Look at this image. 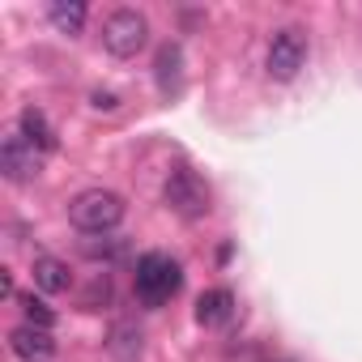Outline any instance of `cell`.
<instances>
[{
  "label": "cell",
  "instance_id": "cell-1",
  "mask_svg": "<svg viewBox=\"0 0 362 362\" xmlns=\"http://www.w3.org/2000/svg\"><path fill=\"white\" fill-rule=\"evenodd\" d=\"M179 286H184V269H179V260H170L166 252H145L136 260V273H132V290L141 298V307H162L179 294Z\"/></svg>",
  "mask_w": 362,
  "mask_h": 362
},
{
  "label": "cell",
  "instance_id": "cell-12",
  "mask_svg": "<svg viewBox=\"0 0 362 362\" xmlns=\"http://www.w3.org/2000/svg\"><path fill=\"white\" fill-rule=\"evenodd\" d=\"M86 18H90V9L81 5V0H73V5H64V0H56V5L47 9V22H52V26H56L60 35H81Z\"/></svg>",
  "mask_w": 362,
  "mask_h": 362
},
{
  "label": "cell",
  "instance_id": "cell-3",
  "mask_svg": "<svg viewBox=\"0 0 362 362\" xmlns=\"http://www.w3.org/2000/svg\"><path fill=\"white\" fill-rule=\"evenodd\" d=\"M166 205L184 218V222H197L209 214V188H205V179L188 166H175L166 175Z\"/></svg>",
  "mask_w": 362,
  "mask_h": 362
},
{
  "label": "cell",
  "instance_id": "cell-9",
  "mask_svg": "<svg viewBox=\"0 0 362 362\" xmlns=\"http://www.w3.org/2000/svg\"><path fill=\"white\" fill-rule=\"evenodd\" d=\"M153 77H158V90H162V98H170V94H179V90H184V52H179L175 43H162V47H158Z\"/></svg>",
  "mask_w": 362,
  "mask_h": 362
},
{
  "label": "cell",
  "instance_id": "cell-10",
  "mask_svg": "<svg viewBox=\"0 0 362 362\" xmlns=\"http://www.w3.org/2000/svg\"><path fill=\"white\" fill-rule=\"evenodd\" d=\"M18 132L30 141V145H39L43 153H52L60 141H56V128H52V119L39 111V107H22V115H18Z\"/></svg>",
  "mask_w": 362,
  "mask_h": 362
},
{
  "label": "cell",
  "instance_id": "cell-7",
  "mask_svg": "<svg viewBox=\"0 0 362 362\" xmlns=\"http://www.w3.org/2000/svg\"><path fill=\"white\" fill-rule=\"evenodd\" d=\"M9 349H13L22 362H52V358H56V337H52V328L18 324V328L9 332Z\"/></svg>",
  "mask_w": 362,
  "mask_h": 362
},
{
  "label": "cell",
  "instance_id": "cell-14",
  "mask_svg": "<svg viewBox=\"0 0 362 362\" xmlns=\"http://www.w3.org/2000/svg\"><path fill=\"white\" fill-rule=\"evenodd\" d=\"M119 252H124V243H119V239H103V243L86 239V256H90V260H115Z\"/></svg>",
  "mask_w": 362,
  "mask_h": 362
},
{
  "label": "cell",
  "instance_id": "cell-5",
  "mask_svg": "<svg viewBox=\"0 0 362 362\" xmlns=\"http://www.w3.org/2000/svg\"><path fill=\"white\" fill-rule=\"evenodd\" d=\"M307 64V35L298 26H286L269 39V52H264V69L273 81H294L298 69Z\"/></svg>",
  "mask_w": 362,
  "mask_h": 362
},
{
  "label": "cell",
  "instance_id": "cell-11",
  "mask_svg": "<svg viewBox=\"0 0 362 362\" xmlns=\"http://www.w3.org/2000/svg\"><path fill=\"white\" fill-rule=\"evenodd\" d=\"M35 286H39L43 294H64V290L73 286V273H69V264L56 260V256H35Z\"/></svg>",
  "mask_w": 362,
  "mask_h": 362
},
{
  "label": "cell",
  "instance_id": "cell-13",
  "mask_svg": "<svg viewBox=\"0 0 362 362\" xmlns=\"http://www.w3.org/2000/svg\"><path fill=\"white\" fill-rule=\"evenodd\" d=\"M18 303H22V311H26V324H35V328H56V311H52L43 298H35V294H18Z\"/></svg>",
  "mask_w": 362,
  "mask_h": 362
},
{
  "label": "cell",
  "instance_id": "cell-6",
  "mask_svg": "<svg viewBox=\"0 0 362 362\" xmlns=\"http://www.w3.org/2000/svg\"><path fill=\"white\" fill-rule=\"evenodd\" d=\"M39 166H43V149L30 145L22 132H9L5 141H0V170H5V179L30 184V179L39 175Z\"/></svg>",
  "mask_w": 362,
  "mask_h": 362
},
{
  "label": "cell",
  "instance_id": "cell-4",
  "mask_svg": "<svg viewBox=\"0 0 362 362\" xmlns=\"http://www.w3.org/2000/svg\"><path fill=\"white\" fill-rule=\"evenodd\" d=\"M149 39V22L136 13V9H115L107 22H103V47L119 60H132Z\"/></svg>",
  "mask_w": 362,
  "mask_h": 362
},
{
  "label": "cell",
  "instance_id": "cell-15",
  "mask_svg": "<svg viewBox=\"0 0 362 362\" xmlns=\"http://www.w3.org/2000/svg\"><path fill=\"white\" fill-rule=\"evenodd\" d=\"M94 107H98V111H115L119 98H115V94H94Z\"/></svg>",
  "mask_w": 362,
  "mask_h": 362
},
{
  "label": "cell",
  "instance_id": "cell-8",
  "mask_svg": "<svg viewBox=\"0 0 362 362\" xmlns=\"http://www.w3.org/2000/svg\"><path fill=\"white\" fill-rule=\"evenodd\" d=\"M197 320H201L205 328H226V324L235 320V294H230L226 286L205 290V294L197 298Z\"/></svg>",
  "mask_w": 362,
  "mask_h": 362
},
{
  "label": "cell",
  "instance_id": "cell-2",
  "mask_svg": "<svg viewBox=\"0 0 362 362\" xmlns=\"http://www.w3.org/2000/svg\"><path fill=\"white\" fill-rule=\"evenodd\" d=\"M69 222L86 235H107L124 222V197L107 192V188H90L69 201Z\"/></svg>",
  "mask_w": 362,
  "mask_h": 362
}]
</instances>
